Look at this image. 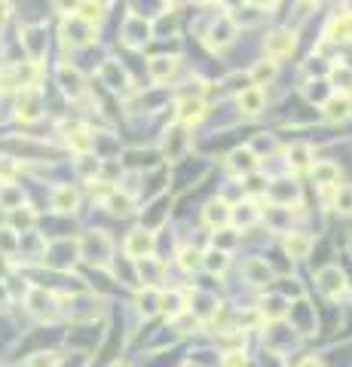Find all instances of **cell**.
Listing matches in <instances>:
<instances>
[{
  "label": "cell",
  "mask_w": 352,
  "mask_h": 367,
  "mask_svg": "<svg viewBox=\"0 0 352 367\" xmlns=\"http://www.w3.org/2000/svg\"><path fill=\"white\" fill-rule=\"evenodd\" d=\"M80 257L89 260L95 266H108L110 257V239L104 232H89V236L80 239Z\"/></svg>",
  "instance_id": "obj_1"
},
{
  "label": "cell",
  "mask_w": 352,
  "mask_h": 367,
  "mask_svg": "<svg viewBox=\"0 0 352 367\" xmlns=\"http://www.w3.org/2000/svg\"><path fill=\"white\" fill-rule=\"evenodd\" d=\"M153 248H157V236L150 230H132L126 236V254L132 260H147L153 254Z\"/></svg>",
  "instance_id": "obj_2"
},
{
  "label": "cell",
  "mask_w": 352,
  "mask_h": 367,
  "mask_svg": "<svg viewBox=\"0 0 352 367\" xmlns=\"http://www.w3.org/2000/svg\"><path fill=\"white\" fill-rule=\"evenodd\" d=\"M315 281H319V291L325 294L328 300H337L340 294H346V275H343L340 266H325Z\"/></svg>",
  "instance_id": "obj_3"
},
{
  "label": "cell",
  "mask_w": 352,
  "mask_h": 367,
  "mask_svg": "<svg viewBox=\"0 0 352 367\" xmlns=\"http://www.w3.org/2000/svg\"><path fill=\"white\" fill-rule=\"evenodd\" d=\"M264 49H266V55H270L273 61L285 59V55L294 52V34L291 31H273V34H266Z\"/></svg>",
  "instance_id": "obj_4"
},
{
  "label": "cell",
  "mask_w": 352,
  "mask_h": 367,
  "mask_svg": "<svg viewBox=\"0 0 352 367\" xmlns=\"http://www.w3.org/2000/svg\"><path fill=\"white\" fill-rule=\"evenodd\" d=\"M150 37H153V28H150V22H144L141 16H132L129 22H126V28H123V40L129 46H144Z\"/></svg>",
  "instance_id": "obj_5"
},
{
  "label": "cell",
  "mask_w": 352,
  "mask_h": 367,
  "mask_svg": "<svg viewBox=\"0 0 352 367\" xmlns=\"http://www.w3.org/2000/svg\"><path fill=\"white\" fill-rule=\"evenodd\" d=\"M257 309H260V315H264L266 321H282L291 306H288V300L282 297V294H266V297H260Z\"/></svg>",
  "instance_id": "obj_6"
},
{
  "label": "cell",
  "mask_w": 352,
  "mask_h": 367,
  "mask_svg": "<svg viewBox=\"0 0 352 367\" xmlns=\"http://www.w3.org/2000/svg\"><path fill=\"white\" fill-rule=\"evenodd\" d=\"M40 92L34 86L22 89V95H19V119H25V123H34V119H40Z\"/></svg>",
  "instance_id": "obj_7"
},
{
  "label": "cell",
  "mask_w": 352,
  "mask_h": 367,
  "mask_svg": "<svg viewBox=\"0 0 352 367\" xmlns=\"http://www.w3.org/2000/svg\"><path fill=\"white\" fill-rule=\"evenodd\" d=\"M233 37H236V25H233V19L224 16L221 22H215V28L208 31V46H211V49H224L227 43H233Z\"/></svg>",
  "instance_id": "obj_8"
},
{
  "label": "cell",
  "mask_w": 352,
  "mask_h": 367,
  "mask_svg": "<svg viewBox=\"0 0 352 367\" xmlns=\"http://www.w3.org/2000/svg\"><path fill=\"white\" fill-rule=\"evenodd\" d=\"M264 104H266V95L260 86H248L245 92H239V108H242V114L257 117L260 110H264Z\"/></svg>",
  "instance_id": "obj_9"
},
{
  "label": "cell",
  "mask_w": 352,
  "mask_h": 367,
  "mask_svg": "<svg viewBox=\"0 0 352 367\" xmlns=\"http://www.w3.org/2000/svg\"><path fill=\"white\" fill-rule=\"evenodd\" d=\"M322 114H325V119H346L349 114H352V101H349V95H331L325 104H322Z\"/></svg>",
  "instance_id": "obj_10"
},
{
  "label": "cell",
  "mask_w": 352,
  "mask_h": 367,
  "mask_svg": "<svg viewBox=\"0 0 352 367\" xmlns=\"http://www.w3.org/2000/svg\"><path fill=\"white\" fill-rule=\"evenodd\" d=\"M245 279H248L251 285H270V281H273L270 264H266V260H260V257L245 260Z\"/></svg>",
  "instance_id": "obj_11"
},
{
  "label": "cell",
  "mask_w": 352,
  "mask_h": 367,
  "mask_svg": "<svg viewBox=\"0 0 352 367\" xmlns=\"http://www.w3.org/2000/svg\"><path fill=\"white\" fill-rule=\"evenodd\" d=\"M101 80H104V86H108V89H126V86H129V74L123 70L119 61H104Z\"/></svg>",
  "instance_id": "obj_12"
},
{
  "label": "cell",
  "mask_w": 352,
  "mask_h": 367,
  "mask_svg": "<svg viewBox=\"0 0 352 367\" xmlns=\"http://www.w3.org/2000/svg\"><path fill=\"white\" fill-rule=\"evenodd\" d=\"M202 114H206V101L202 98H184V101L178 104V123H199Z\"/></svg>",
  "instance_id": "obj_13"
},
{
  "label": "cell",
  "mask_w": 352,
  "mask_h": 367,
  "mask_svg": "<svg viewBox=\"0 0 352 367\" xmlns=\"http://www.w3.org/2000/svg\"><path fill=\"white\" fill-rule=\"evenodd\" d=\"M28 306H31V313L37 315V319H52L55 315V300H52V294H46V291H31Z\"/></svg>",
  "instance_id": "obj_14"
},
{
  "label": "cell",
  "mask_w": 352,
  "mask_h": 367,
  "mask_svg": "<svg viewBox=\"0 0 352 367\" xmlns=\"http://www.w3.org/2000/svg\"><path fill=\"white\" fill-rule=\"evenodd\" d=\"M230 215H233V206H230L227 199H215L208 202L206 211H202V217H206V224H211V227H217V224H227Z\"/></svg>",
  "instance_id": "obj_15"
},
{
  "label": "cell",
  "mask_w": 352,
  "mask_h": 367,
  "mask_svg": "<svg viewBox=\"0 0 352 367\" xmlns=\"http://www.w3.org/2000/svg\"><path fill=\"white\" fill-rule=\"evenodd\" d=\"M77 202H80V196H77V190L68 187V184H59V187L52 190V208L55 211H74Z\"/></svg>",
  "instance_id": "obj_16"
},
{
  "label": "cell",
  "mask_w": 352,
  "mask_h": 367,
  "mask_svg": "<svg viewBox=\"0 0 352 367\" xmlns=\"http://www.w3.org/2000/svg\"><path fill=\"white\" fill-rule=\"evenodd\" d=\"M150 77L157 83H163V80H168V77L178 70V59H172V55H157V59H150Z\"/></svg>",
  "instance_id": "obj_17"
},
{
  "label": "cell",
  "mask_w": 352,
  "mask_h": 367,
  "mask_svg": "<svg viewBox=\"0 0 352 367\" xmlns=\"http://www.w3.org/2000/svg\"><path fill=\"white\" fill-rule=\"evenodd\" d=\"M59 83H61V89H65L70 98H80L83 95V77L77 74V68H70V65L59 68Z\"/></svg>",
  "instance_id": "obj_18"
},
{
  "label": "cell",
  "mask_w": 352,
  "mask_h": 367,
  "mask_svg": "<svg viewBox=\"0 0 352 367\" xmlns=\"http://www.w3.org/2000/svg\"><path fill=\"white\" fill-rule=\"evenodd\" d=\"M309 248H313V239L306 236V232H288V239H285V251L291 254L294 260H304Z\"/></svg>",
  "instance_id": "obj_19"
},
{
  "label": "cell",
  "mask_w": 352,
  "mask_h": 367,
  "mask_svg": "<svg viewBox=\"0 0 352 367\" xmlns=\"http://www.w3.org/2000/svg\"><path fill=\"white\" fill-rule=\"evenodd\" d=\"M276 74H279V65L273 59H264V61H257L255 68H251V83H255V86H266V83H273L276 80Z\"/></svg>",
  "instance_id": "obj_20"
},
{
  "label": "cell",
  "mask_w": 352,
  "mask_h": 367,
  "mask_svg": "<svg viewBox=\"0 0 352 367\" xmlns=\"http://www.w3.org/2000/svg\"><path fill=\"white\" fill-rule=\"evenodd\" d=\"M74 12L83 19V22L95 25V22H101V19H104V3H101V0H80Z\"/></svg>",
  "instance_id": "obj_21"
},
{
  "label": "cell",
  "mask_w": 352,
  "mask_h": 367,
  "mask_svg": "<svg viewBox=\"0 0 352 367\" xmlns=\"http://www.w3.org/2000/svg\"><path fill=\"white\" fill-rule=\"evenodd\" d=\"M255 166H257V157L248 150V147H242V150H233V153H230V168H233V172L248 175V172H255Z\"/></svg>",
  "instance_id": "obj_22"
},
{
  "label": "cell",
  "mask_w": 352,
  "mask_h": 367,
  "mask_svg": "<svg viewBox=\"0 0 352 367\" xmlns=\"http://www.w3.org/2000/svg\"><path fill=\"white\" fill-rule=\"evenodd\" d=\"M68 147L77 153H89L92 150V135H89V129H83V126H74V129L68 132Z\"/></svg>",
  "instance_id": "obj_23"
},
{
  "label": "cell",
  "mask_w": 352,
  "mask_h": 367,
  "mask_svg": "<svg viewBox=\"0 0 352 367\" xmlns=\"http://www.w3.org/2000/svg\"><path fill=\"white\" fill-rule=\"evenodd\" d=\"M313 178H315V184H322V187H331V184H337V178H340V168H337L334 162H315Z\"/></svg>",
  "instance_id": "obj_24"
},
{
  "label": "cell",
  "mask_w": 352,
  "mask_h": 367,
  "mask_svg": "<svg viewBox=\"0 0 352 367\" xmlns=\"http://www.w3.org/2000/svg\"><path fill=\"white\" fill-rule=\"evenodd\" d=\"M227 264H230V257H227V251H221V248H208L202 254V266H206L208 272H224Z\"/></svg>",
  "instance_id": "obj_25"
},
{
  "label": "cell",
  "mask_w": 352,
  "mask_h": 367,
  "mask_svg": "<svg viewBox=\"0 0 352 367\" xmlns=\"http://www.w3.org/2000/svg\"><path fill=\"white\" fill-rule=\"evenodd\" d=\"M309 157H313V150H309V144H304V141H297V144L288 147V166L291 168H306Z\"/></svg>",
  "instance_id": "obj_26"
},
{
  "label": "cell",
  "mask_w": 352,
  "mask_h": 367,
  "mask_svg": "<svg viewBox=\"0 0 352 367\" xmlns=\"http://www.w3.org/2000/svg\"><path fill=\"white\" fill-rule=\"evenodd\" d=\"M331 83H334L337 92L343 89V95H346V92H352V70L346 65H334L331 68Z\"/></svg>",
  "instance_id": "obj_27"
},
{
  "label": "cell",
  "mask_w": 352,
  "mask_h": 367,
  "mask_svg": "<svg viewBox=\"0 0 352 367\" xmlns=\"http://www.w3.org/2000/svg\"><path fill=\"white\" fill-rule=\"evenodd\" d=\"M260 217V211L251 206V202H239V206H233V215H230V221H236V224H242V227H248V224H255Z\"/></svg>",
  "instance_id": "obj_28"
},
{
  "label": "cell",
  "mask_w": 352,
  "mask_h": 367,
  "mask_svg": "<svg viewBox=\"0 0 352 367\" xmlns=\"http://www.w3.org/2000/svg\"><path fill=\"white\" fill-rule=\"evenodd\" d=\"M59 361H61L59 352H37L28 361H22V367H59Z\"/></svg>",
  "instance_id": "obj_29"
},
{
  "label": "cell",
  "mask_w": 352,
  "mask_h": 367,
  "mask_svg": "<svg viewBox=\"0 0 352 367\" xmlns=\"http://www.w3.org/2000/svg\"><path fill=\"white\" fill-rule=\"evenodd\" d=\"M334 208L343 215H352V184H337V199Z\"/></svg>",
  "instance_id": "obj_30"
},
{
  "label": "cell",
  "mask_w": 352,
  "mask_h": 367,
  "mask_svg": "<svg viewBox=\"0 0 352 367\" xmlns=\"http://www.w3.org/2000/svg\"><path fill=\"white\" fill-rule=\"evenodd\" d=\"M159 300H163V297H159L157 291H150V288H147L144 294H138V309H141L144 315H153V313L159 309Z\"/></svg>",
  "instance_id": "obj_31"
},
{
  "label": "cell",
  "mask_w": 352,
  "mask_h": 367,
  "mask_svg": "<svg viewBox=\"0 0 352 367\" xmlns=\"http://www.w3.org/2000/svg\"><path fill=\"white\" fill-rule=\"evenodd\" d=\"M178 264H181V270H199V266H202V254L196 251V248H181Z\"/></svg>",
  "instance_id": "obj_32"
},
{
  "label": "cell",
  "mask_w": 352,
  "mask_h": 367,
  "mask_svg": "<svg viewBox=\"0 0 352 367\" xmlns=\"http://www.w3.org/2000/svg\"><path fill=\"white\" fill-rule=\"evenodd\" d=\"M159 309H163V313H166L172 321L178 319L181 313H184V309H181V297H178V294H166V297L159 300Z\"/></svg>",
  "instance_id": "obj_33"
},
{
  "label": "cell",
  "mask_w": 352,
  "mask_h": 367,
  "mask_svg": "<svg viewBox=\"0 0 352 367\" xmlns=\"http://www.w3.org/2000/svg\"><path fill=\"white\" fill-rule=\"evenodd\" d=\"M129 208H132L129 196H119V193L108 196V211H110V215H129Z\"/></svg>",
  "instance_id": "obj_34"
},
{
  "label": "cell",
  "mask_w": 352,
  "mask_h": 367,
  "mask_svg": "<svg viewBox=\"0 0 352 367\" xmlns=\"http://www.w3.org/2000/svg\"><path fill=\"white\" fill-rule=\"evenodd\" d=\"M12 175H16V162H12V157H0V181L10 184Z\"/></svg>",
  "instance_id": "obj_35"
},
{
  "label": "cell",
  "mask_w": 352,
  "mask_h": 367,
  "mask_svg": "<svg viewBox=\"0 0 352 367\" xmlns=\"http://www.w3.org/2000/svg\"><path fill=\"white\" fill-rule=\"evenodd\" d=\"M297 367H322V361H319V358H304Z\"/></svg>",
  "instance_id": "obj_36"
},
{
  "label": "cell",
  "mask_w": 352,
  "mask_h": 367,
  "mask_svg": "<svg viewBox=\"0 0 352 367\" xmlns=\"http://www.w3.org/2000/svg\"><path fill=\"white\" fill-rule=\"evenodd\" d=\"M6 16H10V3H6V0H0V22H3Z\"/></svg>",
  "instance_id": "obj_37"
},
{
  "label": "cell",
  "mask_w": 352,
  "mask_h": 367,
  "mask_svg": "<svg viewBox=\"0 0 352 367\" xmlns=\"http://www.w3.org/2000/svg\"><path fill=\"white\" fill-rule=\"evenodd\" d=\"M251 3H257V6H276L279 0H251Z\"/></svg>",
  "instance_id": "obj_38"
},
{
  "label": "cell",
  "mask_w": 352,
  "mask_h": 367,
  "mask_svg": "<svg viewBox=\"0 0 352 367\" xmlns=\"http://www.w3.org/2000/svg\"><path fill=\"white\" fill-rule=\"evenodd\" d=\"M343 6H346V16H352V0H343Z\"/></svg>",
  "instance_id": "obj_39"
},
{
  "label": "cell",
  "mask_w": 352,
  "mask_h": 367,
  "mask_svg": "<svg viewBox=\"0 0 352 367\" xmlns=\"http://www.w3.org/2000/svg\"><path fill=\"white\" fill-rule=\"evenodd\" d=\"M166 3H184V0H166Z\"/></svg>",
  "instance_id": "obj_40"
},
{
  "label": "cell",
  "mask_w": 352,
  "mask_h": 367,
  "mask_svg": "<svg viewBox=\"0 0 352 367\" xmlns=\"http://www.w3.org/2000/svg\"><path fill=\"white\" fill-rule=\"evenodd\" d=\"M196 3H215V0H196Z\"/></svg>",
  "instance_id": "obj_41"
},
{
  "label": "cell",
  "mask_w": 352,
  "mask_h": 367,
  "mask_svg": "<svg viewBox=\"0 0 352 367\" xmlns=\"http://www.w3.org/2000/svg\"><path fill=\"white\" fill-rule=\"evenodd\" d=\"M306 3H322V0H306Z\"/></svg>",
  "instance_id": "obj_42"
},
{
  "label": "cell",
  "mask_w": 352,
  "mask_h": 367,
  "mask_svg": "<svg viewBox=\"0 0 352 367\" xmlns=\"http://www.w3.org/2000/svg\"><path fill=\"white\" fill-rule=\"evenodd\" d=\"M110 367H123V364H110Z\"/></svg>",
  "instance_id": "obj_43"
},
{
  "label": "cell",
  "mask_w": 352,
  "mask_h": 367,
  "mask_svg": "<svg viewBox=\"0 0 352 367\" xmlns=\"http://www.w3.org/2000/svg\"><path fill=\"white\" fill-rule=\"evenodd\" d=\"M184 367H196V364H184Z\"/></svg>",
  "instance_id": "obj_44"
}]
</instances>
